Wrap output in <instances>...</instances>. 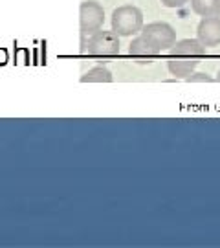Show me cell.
<instances>
[{"label":"cell","instance_id":"cell-7","mask_svg":"<svg viewBox=\"0 0 220 248\" xmlns=\"http://www.w3.org/2000/svg\"><path fill=\"white\" fill-rule=\"evenodd\" d=\"M196 39L207 48L220 46V17L217 15L202 17L196 28Z\"/></svg>","mask_w":220,"mask_h":248},{"label":"cell","instance_id":"cell-1","mask_svg":"<svg viewBox=\"0 0 220 248\" xmlns=\"http://www.w3.org/2000/svg\"><path fill=\"white\" fill-rule=\"evenodd\" d=\"M207 53V46H204L198 39H182L176 41L169 50L167 70L176 79H185L191 76L196 66L202 62Z\"/></svg>","mask_w":220,"mask_h":248},{"label":"cell","instance_id":"cell-6","mask_svg":"<svg viewBox=\"0 0 220 248\" xmlns=\"http://www.w3.org/2000/svg\"><path fill=\"white\" fill-rule=\"evenodd\" d=\"M129 55L136 64H150L158 59L160 50L143 35H138L134 37L132 43L129 45Z\"/></svg>","mask_w":220,"mask_h":248},{"label":"cell","instance_id":"cell-3","mask_svg":"<svg viewBox=\"0 0 220 248\" xmlns=\"http://www.w3.org/2000/svg\"><path fill=\"white\" fill-rule=\"evenodd\" d=\"M110 24L119 37H132L143 30V13L136 6H119L114 9Z\"/></svg>","mask_w":220,"mask_h":248},{"label":"cell","instance_id":"cell-11","mask_svg":"<svg viewBox=\"0 0 220 248\" xmlns=\"http://www.w3.org/2000/svg\"><path fill=\"white\" fill-rule=\"evenodd\" d=\"M165 8H173V9H176V8H182V6H185L189 0H160Z\"/></svg>","mask_w":220,"mask_h":248},{"label":"cell","instance_id":"cell-10","mask_svg":"<svg viewBox=\"0 0 220 248\" xmlns=\"http://www.w3.org/2000/svg\"><path fill=\"white\" fill-rule=\"evenodd\" d=\"M185 81H187V83H213L215 79H213L209 74H205V72L194 70L191 76H187V78H185Z\"/></svg>","mask_w":220,"mask_h":248},{"label":"cell","instance_id":"cell-5","mask_svg":"<svg viewBox=\"0 0 220 248\" xmlns=\"http://www.w3.org/2000/svg\"><path fill=\"white\" fill-rule=\"evenodd\" d=\"M141 35L156 46L160 52L171 50L176 43V31L169 22H150L147 26H143Z\"/></svg>","mask_w":220,"mask_h":248},{"label":"cell","instance_id":"cell-4","mask_svg":"<svg viewBox=\"0 0 220 248\" xmlns=\"http://www.w3.org/2000/svg\"><path fill=\"white\" fill-rule=\"evenodd\" d=\"M105 22V9L96 0H87L79 8V26L81 33L85 37L94 35L96 31L103 30Z\"/></svg>","mask_w":220,"mask_h":248},{"label":"cell","instance_id":"cell-2","mask_svg":"<svg viewBox=\"0 0 220 248\" xmlns=\"http://www.w3.org/2000/svg\"><path fill=\"white\" fill-rule=\"evenodd\" d=\"M88 55L97 61L99 64H105V62L112 61L114 57L119 55L121 52V45H119V35L116 31H105V30H99L94 35L88 37Z\"/></svg>","mask_w":220,"mask_h":248},{"label":"cell","instance_id":"cell-12","mask_svg":"<svg viewBox=\"0 0 220 248\" xmlns=\"http://www.w3.org/2000/svg\"><path fill=\"white\" fill-rule=\"evenodd\" d=\"M215 15L220 17V0H215Z\"/></svg>","mask_w":220,"mask_h":248},{"label":"cell","instance_id":"cell-13","mask_svg":"<svg viewBox=\"0 0 220 248\" xmlns=\"http://www.w3.org/2000/svg\"><path fill=\"white\" fill-rule=\"evenodd\" d=\"M217 81L220 83V70H219V74H217Z\"/></svg>","mask_w":220,"mask_h":248},{"label":"cell","instance_id":"cell-9","mask_svg":"<svg viewBox=\"0 0 220 248\" xmlns=\"http://www.w3.org/2000/svg\"><path fill=\"white\" fill-rule=\"evenodd\" d=\"M191 8L200 17L215 15V0H191Z\"/></svg>","mask_w":220,"mask_h":248},{"label":"cell","instance_id":"cell-8","mask_svg":"<svg viewBox=\"0 0 220 248\" xmlns=\"http://www.w3.org/2000/svg\"><path fill=\"white\" fill-rule=\"evenodd\" d=\"M114 76L112 72L106 68L105 64H97V66H92L88 72L83 74L81 81L83 83H112Z\"/></svg>","mask_w":220,"mask_h":248}]
</instances>
